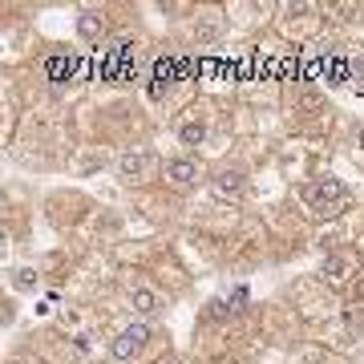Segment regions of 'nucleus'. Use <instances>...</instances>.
Returning a JSON list of instances; mask_svg holds the SVG:
<instances>
[{"instance_id":"39448f33","label":"nucleus","mask_w":364,"mask_h":364,"mask_svg":"<svg viewBox=\"0 0 364 364\" xmlns=\"http://www.w3.org/2000/svg\"><path fill=\"white\" fill-rule=\"evenodd\" d=\"M126 304H130V312L138 316V320H154V316L166 312V296H162L150 279H130V284H126Z\"/></svg>"},{"instance_id":"2eb2a0df","label":"nucleus","mask_w":364,"mask_h":364,"mask_svg":"<svg viewBox=\"0 0 364 364\" xmlns=\"http://www.w3.org/2000/svg\"><path fill=\"white\" fill-rule=\"evenodd\" d=\"M9 364H25V360H9Z\"/></svg>"},{"instance_id":"20e7f679","label":"nucleus","mask_w":364,"mask_h":364,"mask_svg":"<svg viewBox=\"0 0 364 364\" xmlns=\"http://www.w3.org/2000/svg\"><path fill=\"white\" fill-rule=\"evenodd\" d=\"M166 166L154 150H130V154L117 158V178L130 182V186H146V182L158 178V170Z\"/></svg>"},{"instance_id":"9d476101","label":"nucleus","mask_w":364,"mask_h":364,"mask_svg":"<svg viewBox=\"0 0 364 364\" xmlns=\"http://www.w3.org/2000/svg\"><path fill=\"white\" fill-rule=\"evenodd\" d=\"M77 33H81L85 45H102L105 41V21L102 16H93V13H81L77 16Z\"/></svg>"},{"instance_id":"ddd939ff","label":"nucleus","mask_w":364,"mask_h":364,"mask_svg":"<svg viewBox=\"0 0 364 364\" xmlns=\"http://www.w3.org/2000/svg\"><path fill=\"white\" fill-rule=\"evenodd\" d=\"M37 284H41V275L33 272V267H16V272H13V287H16V291H33Z\"/></svg>"},{"instance_id":"1a4fd4ad","label":"nucleus","mask_w":364,"mask_h":364,"mask_svg":"<svg viewBox=\"0 0 364 364\" xmlns=\"http://www.w3.org/2000/svg\"><path fill=\"white\" fill-rule=\"evenodd\" d=\"M154 85H150V97H154V102H162V97H166L170 90H174V81H178V61H158L154 65Z\"/></svg>"},{"instance_id":"0eeeda50","label":"nucleus","mask_w":364,"mask_h":364,"mask_svg":"<svg viewBox=\"0 0 364 364\" xmlns=\"http://www.w3.org/2000/svg\"><path fill=\"white\" fill-rule=\"evenodd\" d=\"M352 275H356V259L352 255H328L324 259V279L332 287H344Z\"/></svg>"},{"instance_id":"f8f14e48","label":"nucleus","mask_w":364,"mask_h":364,"mask_svg":"<svg viewBox=\"0 0 364 364\" xmlns=\"http://www.w3.org/2000/svg\"><path fill=\"white\" fill-rule=\"evenodd\" d=\"M291 364H340L336 356H328L324 348H299L296 356H291Z\"/></svg>"},{"instance_id":"f257e3e1","label":"nucleus","mask_w":364,"mask_h":364,"mask_svg":"<svg viewBox=\"0 0 364 364\" xmlns=\"http://www.w3.org/2000/svg\"><path fill=\"white\" fill-rule=\"evenodd\" d=\"M299 203H304V210L312 215V219H332V215H340V210L348 207V186L336 178V174H320V178H308L299 182Z\"/></svg>"},{"instance_id":"dca6fc26","label":"nucleus","mask_w":364,"mask_h":364,"mask_svg":"<svg viewBox=\"0 0 364 364\" xmlns=\"http://www.w3.org/2000/svg\"><path fill=\"white\" fill-rule=\"evenodd\" d=\"M170 364H178V360H170Z\"/></svg>"},{"instance_id":"6e6552de","label":"nucleus","mask_w":364,"mask_h":364,"mask_svg":"<svg viewBox=\"0 0 364 364\" xmlns=\"http://www.w3.org/2000/svg\"><path fill=\"white\" fill-rule=\"evenodd\" d=\"M247 191V174L243 170H219L215 174V195L219 198H243Z\"/></svg>"},{"instance_id":"7ed1b4c3","label":"nucleus","mask_w":364,"mask_h":364,"mask_svg":"<svg viewBox=\"0 0 364 364\" xmlns=\"http://www.w3.org/2000/svg\"><path fill=\"white\" fill-rule=\"evenodd\" d=\"M210 122H215V114H210V105L207 102H198L191 105V109H182L178 117H174V142L186 146V150H195V146H207L210 138Z\"/></svg>"},{"instance_id":"f03ea898","label":"nucleus","mask_w":364,"mask_h":364,"mask_svg":"<svg viewBox=\"0 0 364 364\" xmlns=\"http://www.w3.org/2000/svg\"><path fill=\"white\" fill-rule=\"evenodd\" d=\"M158 344V328L146 324V320H134V324L117 328L109 348H105V360L109 364H142L146 352Z\"/></svg>"},{"instance_id":"4468645a","label":"nucleus","mask_w":364,"mask_h":364,"mask_svg":"<svg viewBox=\"0 0 364 364\" xmlns=\"http://www.w3.org/2000/svg\"><path fill=\"white\" fill-rule=\"evenodd\" d=\"M356 162L364 166V126H360V134H356Z\"/></svg>"},{"instance_id":"423d86ee","label":"nucleus","mask_w":364,"mask_h":364,"mask_svg":"<svg viewBox=\"0 0 364 364\" xmlns=\"http://www.w3.org/2000/svg\"><path fill=\"white\" fill-rule=\"evenodd\" d=\"M162 178H166L170 186H178V191H191V186H198V178H203V166H198V158H191V154H174V158H166Z\"/></svg>"},{"instance_id":"9b49d317","label":"nucleus","mask_w":364,"mask_h":364,"mask_svg":"<svg viewBox=\"0 0 364 364\" xmlns=\"http://www.w3.org/2000/svg\"><path fill=\"white\" fill-rule=\"evenodd\" d=\"M203 21H195V37L198 41H215L223 33V16L219 13H198Z\"/></svg>"}]
</instances>
